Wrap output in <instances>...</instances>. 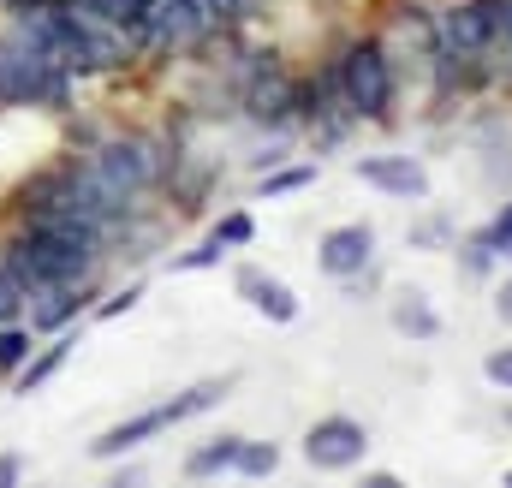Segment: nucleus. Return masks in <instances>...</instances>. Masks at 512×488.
I'll return each mask as SVG.
<instances>
[{
	"mask_svg": "<svg viewBox=\"0 0 512 488\" xmlns=\"http://www.w3.org/2000/svg\"><path fill=\"white\" fill-rule=\"evenodd\" d=\"M239 447H245V435H209L203 447H191V453H185V477H191V483L227 477V471L239 465Z\"/></svg>",
	"mask_w": 512,
	"mask_h": 488,
	"instance_id": "obj_13",
	"label": "nucleus"
},
{
	"mask_svg": "<svg viewBox=\"0 0 512 488\" xmlns=\"http://www.w3.org/2000/svg\"><path fill=\"white\" fill-rule=\"evenodd\" d=\"M221 256H227V244L209 233V239L197 244V250H179V256H173V274H197V268H215Z\"/></svg>",
	"mask_w": 512,
	"mask_h": 488,
	"instance_id": "obj_22",
	"label": "nucleus"
},
{
	"mask_svg": "<svg viewBox=\"0 0 512 488\" xmlns=\"http://www.w3.org/2000/svg\"><path fill=\"white\" fill-rule=\"evenodd\" d=\"M453 262H459V274H471V280H489L495 268H501V256L489 250V239L471 227V233H459L453 239Z\"/></svg>",
	"mask_w": 512,
	"mask_h": 488,
	"instance_id": "obj_14",
	"label": "nucleus"
},
{
	"mask_svg": "<svg viewBox=\"0 0 512 488\" xmlns=\"http://www.w3.org/2000/svg\"><path fill=\"white\" fill-rule=\"evenodd\" d=\"M24 483V453H0V488Z\"/></svg>",
	"mask_w": 512,
	"mask_h": 488,
	"instance_id": "obj_26",
	"label": "nucleus"
},
{
	"mask_svg": "<svg viewBox=\"0 0 512 488\" xmlns=\"http://www.w3.org/2000/svg\"><path fill=\"white\" fill-rule=\"evenodd\" d=\"M209 233L227 244V250H245V244L256 239V221H251V209H227V215H221V221H215Z\"/></svg>",
	"mask_w": 512,
	"mask_h": 488,
	"instance_id": "obj_18",
	"label": "nucleus"
},
{
	"mask_svg": "<svg viewBox=\"0 0 512 488\" xmlns=\"http://www.w3.org/2000/svg\"><path fill=\"white\" fill-rule=\"evenodd\" d=\"M352 173L382 191V197H399V203H429V167L417 155H358Z\"/></svg>",
	"mask_w": 512,
	"mask_h": 488,
	"instance_id": "obj_9",
	"label": "nucleus"
},
{
	"mask_svg": "<svg viewBox=\"0 0 512 488\" xmlns=\"http://www.w3.org/2000/svg\"><path fill=\"white\" fill-rule=\"evenodd\" d=\"M304 185H316V161L268 167V173H262V197H268V203H274V197H292V191H304Z\"/></svg>",
	"mask_w": 512,
	"mask_h": 488,
	"instance_id": "obj_15",
	"label": "nucleus"
},
{
	"mask_svg": "<svg viewBox=\"0 0 512 488\" xmlns=\"http://www.w3.org/2000/svg\"><path fill=\"white\" fill-rule=\"evenodd\" d=\"M78 346H84V328L72 334V322H66V328H60V334H54V340H48V346L36 352V358H24V364H18V375H12V387H18L24 399H30V393H42V387H48V381H54V375L66 369V358H72Z\"/></svg>",
	"mask_w": 512,
	"mask_h": 488,
	"instance_id": "obj_11",
	"label": "nucleus"
},
{
	"mask_svg": "<svg viewBox=\"0 0 512 488\" xmlns=\"http://www.w3.org/2000/svg\"><path fill=\"white\" fill-rule=\"evenodd\" d=\"M280 161H286V137H274V143H268L262 155H251V167H256V173H268V167H280Z\"/></svg>",
	"mask_w": 512,
	"mask_h": 488,
	"instance_id": "obj_25",
	"label": "nucleus"
},
{
	"mask_svg": "<svg viewBox=\"0 0 512 488\" xmlns=\"http://www.w3.org/2000/svg\"><path fill=\"white\" fill-rule=\"evenodd\" d=\"M501 42H512V0L501 6Z\"/></svg>",
	"mask_w": 512,
	"mask_h": 488,
	"instance_id": "obj_29",
	"label": "nucleus"
},
{
	"mask_svg": "<svg viewBox=\"0 0 512 488\" xmlns=\"http://www.w3.org/2000/svg\"><path fill=\"white\" fill-rule=\"evenodd\" d=\"M483 375H489V387L512 393V346H495V352L483 358Z\"/></svg>",
	"mask_w": 512,
	"mask_h": 488,
	"instance_id": "obj_24",
	"label": "nucleus"
},
{
	"mask_svg": "<svg viewBox=\"0 0 512 488\" xmlns=\"http://www.w3.org/2000/svg\"><path fill=\"white\" fill-rule=\"evenodd\" d=\"M364 488H399V477H393V471H370V477H364Z\"/></svg>",
	"mask_w": 512,
	"mask_h": 488,
	"instance_id": "obj_28",
	"label": "nucleus"
},
{
	"mask_svg": "<svg viewBox=\"0 0 512 488\" xmlns=\"http://www.w3.org/2000/svg\"><path fill=\"white\" fill-rule=\"evenodd\" d=\"M233 292H239V298L251 304L256 316H268L274 328H286V322H298V310H304V304H298V292H292L286 280H274V274H262L256 262H245V268L233 274Z\"/></svg>",
	"mask_w": 512,
	"mask_h": 488,
	"instance_id": "obj_10",
	"label": "nucleus"
},
{
	"mask_svg": "<svg viewBox=\"0 0 512 488\" xmlns=\"http://www.w3.org/2000/svg\"><path fill=\"white\" fill-rule=\"evenodd\" d=\"M90 298H96V274H84V280H42V286H30L24 310H30L36 334H60L78 310H90Z\"/></svg>",
	"mask_w": 512,
	"mask_h": 488,
	"instance_id": "obj_8",
	"label": "nucleus"
},
{
	"mask_svg": "<svg viewBox=\"0 0 512 488\" xmlns=\"http://www.w3.org/2000/svg\"><path fill=\"white\" fill-rule=\"evenodd\" d=\"M453 239H459V233H453V221H447V215H429V221H417V227L405 233L411 250H453Z\"/></svg>",
	"mask_w": 512,
	"mask_h": 488,
	"instance_id": "obj_17",
	"label": "nucleus"
},
{
	"mask_svg": "<svg viewBox=\"0 0 512 488\" xmlns=\"http://www.w3.org/2000/svg\"><path fill=\"white\" fill-rule=\"evenodd\" d=\"M387 322H393V334H405V340H435V334H441V310H435L429 292H417V286H399V292H393Z\"/></svg>",
	"mask_w": 512,
	"mask_h": 488,
	"instance_id": "obj_12",
	"label": "nucleus"
},
{
	"mask_svg": "<svg viewBox=\"0 0 512 488\" xmlns=\"http://www.w3.org/2000/svg\"><path fill=\"white\" fill-rule=\"evenodd\" d=\"M334 78H340V90H346L358 120L382 125L393 114V54L382 48V36H352L334 54Z\"/></svg>",
	"mask_w": 512,
	"mask_h": 488,
	"instance_id": "obj_4",
	"label": "nucleus"
},
{
	"mask_svg": "<svg viewBox=\"0 0 512 488\" xmlns=\"http://www.w3.org/2000/svg\"><path fill=\"white\" fill-rule=\"evenodd\" d=\"M90 173H96V185L108 191V203L126 215L131 197H143L149 185H161V173H167V155H161V143H155V137L126 131V137H108V143L90 155Z\"/></svg>",
	"mask_w": 512,
	"mask_h": 488,
	"instance_id": "obj_3",
	"label": "nucleus"
},
{
	"mask_svg": "<svg viewBox=\"0 0 512 488\" xmlns=\"http://www.w3.org/2000/svg\"><path fill=\"white\" fill-rule=\"evenodd\" d=\"M30 358V328L0 322V375H18V364Z\"/></svg>",
	"mask_w": 512,
	"mask_h": 488,
	"instance_id": "obj_20",
	"label": "nucleus"
},
{
	"mask_svg": "<svg viewBox=\"0 0 512 488\" xmlns=\"http://www.w3.org/2000/svg\"><path fill=\"white\" fill-rule=\"evenodd\" d=\"M364 453H370V429L358 423V417H316L310 429H304V459H310V471H358L364 465Z\"/></svg>",
	"mask_w": 512,
	"mask_h": 488,
	"instance_id": "obj_6",
	"label": "nucleus"
},
{
	"mask_svg": "<svg viewBox=\"0 0 512 488\" xmlns=\"http://www.w3.org/2000/svg\"><path fill=\"white\" fill-rule=\"evenodd\" d=\"M245 120L268 125V131H286L298 120V78L280 66L274 48L251 54V72H245Z\"/></svg>",
	"mask_w": 512,
	"mask_h": 488,
	"instance_id": "obj_5",
	"label": "nucleus"
},
{
	"mask_svg": "<svg viewBox=\"0 0 512 488\" xmlns=\"http://www.w3.org/2000/svg\"><path fill=\"white\" fill-rule=\"evenodd\" d=\"M507 488H512V471H507Z\"/></svg>",
	"mask_w": 512,
	"mask_h": 488,
	"instance_id": "obj_30",
	"label": "nucleus"
},
{
	"mask_svg": "<svg viewBox=\"0 0 512 488\" xmlns=\"http://www.w3.org/2000/svg\"><path fill=\"white\" fill-rule=\"evenodd\" d=\"M370 262H376V227L370 221H340L316 244V268L334 274V280H364Z\"/></svg>",
	"mask_w": 512,
	"mask_h": 488,
	"instance_id": "obj_7",
	"label": "nucleus"
},
{
	"mask_svg": "<svg viewBox=\"0 0 512 488\" xmlns=\"http://www.w3.org/2000/svg\"><path fill=\"white\" fill-rule=\"evenodd\" d=\"M143 304V280H131L126 292H114L108 304H96V322H114V316H126V310H137Z\"/></svg>",
	"mask_w": 512,
	"mask_h": 488,
	"instance_id": "obj_23",
	"label": "nucleus"
},
{
	"mask_svg": "<svg viewBox=\"0 0 512 488\" xmlns=\"http://www.w3.org/2000/svg\"><path fill=\"white\" fill-rule=\"evenodd\" d=\"M477 233L489 239V250H495L501 262H512V197L495 209V215H489V221H483V227H477Z\"/></svg>",
	"mask_w": 512,
	"mask_h": 488,
	"instance_id": "obj_19",
	"label": "nucleus"
},
{
	"mask_svg": "<svg viewBox=\"0 0 512 488\" xmlns=\"http://www.w3.org/2000/svg\"><path fill=\"white\" fill-rule=\"evenodd\" d=\"M495 316H501V322L512 328V280L501 286V292H495Z\"/></svg>",
	"mask_w": 512,
	"mask_h": 488,
	"instance_id": "obj_27",
	"label": "nucleus"
},
{
	"mask_svg": "<svg viewBox=\"0 0 512 488\" xmlns=\"http://www.w3.org/2000/svg\"><path fill=\"white\" fill-rule=\"evenodd\" d=\"M233 471H239V477H274V471H280V447H274V441H245Z\"/></svg>",
	"mask_w": 512,
	"mask_h": 488,
	"instance_id": "obj_16",
	"label": "nucleus"
},
{
	"mask_svg": "<svg viewBox=\"0 0 512 488\" xmlns=\"http://www.w3.org/2000/svg\"><path fill=\"white\" fill-rule=\"evenodd\" d=\"M197 12L209 18V30H233L251 18V0H197Z\"/></svg>",
	"mask_w": 512,
	"mask_h": 488,
	"instance_id": "obj_21",
	"label": "nucleus"
},
{
	"mask_svg": "<svg viewBox=\"0 0 512 488\" xmlns=\"http://www.w3.org/2000/svg\"><path fill=\"white\" fill-rule=\"evenodd\" d=\"M0 102L6 108H54L66 114L72 102V72H60L42 48H30L18 30L0 42Z\"/></svg>",
	"mask_w": 512,
	"mask_h": 488,
	"instance_id": "obj_2",
	"label": "nucleus"
},
{
	"mask_svg": "<svg viewBox=\"0 0 512 488\" xmlns=\"http://www.w3.org/2000/svg\"><path fill=\"white\" fill-rule=\"evenodd\" d=\"M227 393H233V375L191 381L185 393H173V399H161V405H143L137 417L114 423V429H102V435L90 441V459H120V453H131V447H143V441H155V435H167V429H179V423L203 417V411H215Z\"/></svg>",
	"mask_w": 512,
	"mask_h": 488,
	"instance_id": "obj_1",
	"label": "nucleus"
}]
</instances>
